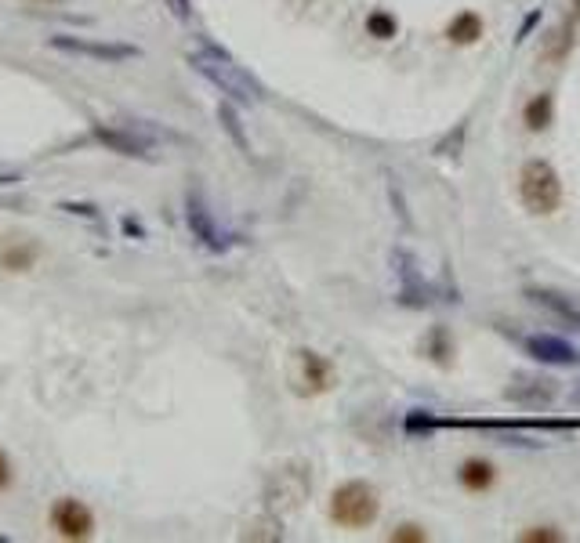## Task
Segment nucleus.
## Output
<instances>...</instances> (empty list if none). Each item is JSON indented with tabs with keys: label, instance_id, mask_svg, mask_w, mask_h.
<instances>
[{
	"label": "nucleus",
	"instance_id": "f257e3e1",
	"mask_svg": "<svg viewBox=\"0 0 580 543\" xmlns=\"http://www.w3.org/2000/svg\"><path fill=\"white\" fill-rule=\"evenodd\" d=\"M189 66H192L200 77H207L225 98H233V101H240V105L261 101L257 80L247 77V73L229 59V51H222V47H215V44H207L203 51H192V54H189Z\"/></svg>",
	"mask_w": 580,
	"mask_h": 543
},
{
	"label": "nucleus",
	"instance_id": "f03ea898",
	"mask_svg": "<svg viewBox=\"0 0 580 543\" xmlns=\"http://www.w3.org/2000/svg\"><path fill=\"white\" fill-rule=\"evenodd\" d=\"M519 199L522 207L537 214V217H548L562 207V178L559 171L551 167L548 159H526L522 171H519Z\"/></svg>",
	"mask_w": 580,
	"mask_h": 543
},
{
	"label": "nucleus",
	"instance_id": "7ed1b4c3",
	"mask_svg": "<svg viewBox=\"0 0 580 543\" xmlns=\"http://www.w3.org/2000/svg\"><path fill=\"white\" fill-rule=\"evenodd\" d=\"M381 515V497L371 482H341L334 493H331V518L341 525V529H366L374 525Z\"/></svg>",
	"mask_w": 580,
	"mask_h": 543
},
{
	"label": "nucleus",
	"instance_id": "20e7f679",
	"mask_svg": "<svg viewBox=\"0 0 580 543\" xmlns=\"http://www.w3.org/2000/svg\"><path fill=\"white\" fill-rule=\"evenodd\" d=\"M392 264H396V276H399V301L406 308H429V304H436L439 287H432L425 276H421V264H417V257L406 247L392 250Z\"/></svg>",
	"mask_w": 580,
	"mask_h": 543
},
{
	"label": "nucleus",
	"instance_id": "39448f33",
	"mask_svg": "<svg viewBox=\"0 0 580 543\" xmlns=\"http://www.w3.org/2000/svg\"><path fill=\"white\" fill-rule=\"evenodd\" d=\"M185 225H189V232H192V239H196L200 247H207V250L222 254V250L233 247V236L215 222V214H210L207 199H203L196 189L185 196Z\"/></svg>",
	"mask_w": 580,
	"mask_h": 543
},
{
	"label": "nucleus",
	"instance_id": "423d86ee",
	"mask_svg": "<svg viewBox=\"0 0 580 543\" xmlns=\"http://www.w3.org/2000/svg\"><path fill=\"white\" fill-rule=\"evenodd\" d=\"M331 388H334V366L320 352L301 348L294 355V392L315 399V395H323Z\"/></svg>",
	"mask_w": 580,
	"mask_h": 543
},
{
	"label": "nucleus",
	"instance_id": "0eeeda50",
	"mask_svg": "<svg viewBox=\"0 0 580 543\" xmlns=\"http://www.w3.org/2000/svg\"><path fill=\"white\" fill-rule=\"evenodd\" d=\"M51 529H55V536L62 539H91L94 536V515L87 511V504L73 500V497H62L51 504Z\"/></svg>",
	"mask_w": 580,
	"mask_h": 543
},
{
	"label": "nucleus",
	"instance_id": "6e6552de",
	"mask_svg": "<svg viewBox=\"0 0 580 543\" xmlns=\"http://www.w3.org/2000/svg\"><path fill=\"white\" fill-rule=\"evenodd\" d=\"M522 352L544 362V366H559V369H573L580 366V348L569 344L566 337H555V334H530V337H519Z\"/></svg>",
	"mask_w": 580,
	"mask_h": 543
},
{
	"label": "nucleus",
	"instance_id": "1a4fd4ad",
	"mask_svg": "<svg viewBox=\"0 0 580 543\" xmlns=\"http://www.w3.org/2000/svg\"><path fill=\"white\" fill-rule=\"evenodd\" d=\"M51 47L84 54V59H98V62H127L142 54L135 44H105V40H87V36H51Z\"/></svg>",
	"mask_w": 580,
	"mask_h": 543
},
{
	"label": "nucleus",
	"instance_id": "9d476101",
	"mask_svg": "<svg viewBox=\"0 0 580 543\" xmlns=\"http://www.w3.org/2000/svg\"><path fill=\"white\" fill-rule=\"evenodd\" d=\"M91 138L102 142L105 149L120 152V156H131V159H152V152H156V145L149 138H142L131 124H120V127H102V124H94L91 127Z\"/></svg>",
	"mask_w": 580,
	"mask_h": 543
},
{
	"label": "nucleus",
	"instance_id": "9b49d317",
	"mask_svg": "<svg viewBox=\"0 0 580 543\" xmlns=\"http://www.w3.org/2000/svg\"><path fill=\"white\" fill-rule=\"evenodd\" d=\"M526 301L551 312L555 319H562L566 326H573V330H580V301H573L569 294L562 290H551V287H526Z\"/></svg>",
	"mask_w": 580,
	"mask_h": 543
},
{
	"label": "nucleus",
	"instance_id": "f8f14e48",
	"mask_svg": "<svg viewBox=\"0 0 580 543\" xmlns=\"http://www.w3.org/2000/svg\"><path fill=\"white\" fill-rule=\"evenodd\" d=\"M504 399H511L519 406H530V409L548 406L555 399V380H548V377H519V385H511L504 392Z\"/></svg>",
	"mask_w": 580,
	"mask_h": 543
},
{
	"label": "nucleus",
	"instance_id": "ddd939ff",
	"mask_svg": "<svg viewBox=\"0 0 580 543\" xmlns=\"http://www.w3.org/2000/svg\"><path fill=\"white\" fill-rule=\"evenodd\" d=\"M573 44H576V36H573V22L566 19L562 26H555V29H548V33H544V40H541V54H537V59H541V62H548V66H559V62H566V59H569Z\"/></svg>",
	"mask_w": 580,
	"mask_h": 543
},
{
	"label": "nucleus",
	"instance_id": "4468645a",
	"mask_svg": "<svg viewBox=\"0 0 580 543\" xmlns=\"http://www.w3.org/2000/svg\"><path fill=\"white\" fill-rule=\"evenodd\" d=\"M483 33H486V26H483V15H479V12H461V15H453V19L446 22V40L457 44V47L479 44Z\"/></svg>",
	"mask_w": 580,
	"mask_h": 543
},
{
	"label": "nucleus",
	"instance_id": "2eb2a0df",
	"mask_svg": "<svg viewBox=\"0 0 580 543\" xmlns=\"http://www.w3.org/2000/svg\"><path fill=\"white\" fill-rule=\"evenodd\" d=\"M457 482L468 489V493H486V489H494V482H497V467H494L490 460L471 457V460H464V464H461Z\"/></svg>",
	"mask_w": 580,
	"mask_h": 543
},
{
	"label": "nucleus",
	"instance_id": "dca6fc26",
	"mask_svg": "<svg viewBox=\"0 0 580 543\" xmlns=\"http://www.w3.org/2000/svg\"><path fill=\"white\" fill-rule=\"evenodd\" d=\"M551 120H555V98H551V91H541V94H534L530 101H526V109H522L526 131L541 134V131L551 127Z\"/></svg>",
	"mask_w": 580,
	"mask_h": 543
},
{
	"label": "nucleus",
	"instance_id": "f3484780",
	"mask_svg": "<svg viewBox=\"0 0 580 543\" xmlns=\"http://www.w3.org/2000/svg\"><path fill=\"white\" fill-rule=\"evenodd\" d=\"M439 427V413L436 409H406L403 413V431L421 439V434H432Z\"/></svg>",
	"mask_w": 580,
	"mask_h": 543
},
{
	"label": "nucleus",
	"instance_id": "a211bd4d",
	"mask_svg": "<svg viewBox=\"0 0 580 543\" xmlns=\"http://www.w3.org/2000/svg\"><path fill=\"white\" fill-rule=\"evenodd\" d=\"M366 33H371L374 40H396L399 36V19L385 8H374L371 15H366Z\"/></svg>",
	"mask_w": 580,
	"mask_h": 543
},
{
	"label": "nucleus",
	"instance_id": "6ab92c4d",
	"mask_svg": "<svg viewBox=\"0 0 580 543\" xmlns=\"http://www.w3.org/2000/svg\"><path fill=\"white\" fill-rule=\"evenodd\" d=\"M218 120H222V127L229 131V138L240 145V152H247V156H250V142H247V134H243V127H240V117H236V109H233L229 101H222V105H218Z\"/></svg>",
	"mask_w": 580,
	"mask_h": 543
},
{
	"label": "nucleus",
	"instance_id": "aec40b11",
	"mask_svg": "<svg viewBox=\"0 0 580 543\" xmlns=\"http://www.w3.org/2000/svg\"><path fill=\"white\" fill-rule=\"evenodd\" d=\"M425 352L432 355V362H436V366H450L453 344H450V337H446V330H443V326H436V330L429 334V341H425Z\"/></svg>",
	"mask_w": 580,
	"mask_h": 543
},
{
	"label": "nucleus",
	"instance_id": "412c9836",
	"mask_svg": "<svg viewBox=\"0 0 580 543\" xmlns=\"http://www.w3.org/2000/svg\"><path fill=\"white\" fill-rule=\"evenodd\" d=\"M33 257H37V250L26 247V243H19V247H8L4 254H0V264L12 268V272H26L33 264Z\"/></svg>",
	"mask_w": 580,
	"mask_h": 543
},
{
	"label": "nucleus",
	"instance_id": "4be33fe9",
	"mask_svg": "<svg viewBox=\"0 0 580 543\" xmlns=\"http://www.w3.org/2000/svg\"><path fill=\"white\" fill-rule=\"evenodd\" d=\"M519 539H526V543H559V539H562V532H559V529H551V525H534V529H526Z\"/></svg>",
	"mask_w": 580,
	"mask_h": 543
},
{
	"label": "nucleus",
	"instance_id": "5701e85b",
	"mask_svg": "<svg viewBox=\"0 0 580 543\" xmlns=\"http://www.w3.org/2000/svg\"><path fill=\"white\" fill-rule=\"evenodd\" d=\"M388 539H392V543H425L429 532L421 529V525H399L396 532H388Z\"/></svg>",
	"mask_w": 580,
	"mask_h": 543
},
{
	"label": "nucleus",
	"instance_id": "b1692460",
	"mask_svg": "<svg viewBox=\"0 0 580 543\" xmlns=\"http://www.w3.org/2000/svg\"><path fill=\"white\" fill-rule=\"evenodd\" d=\"M537 26H541V8H537V12H530V15H526V19H522V26H519V33H515V40L522 44V40H526V36H530V33H534Z\"/></svg>",
	"mask_w": 580,
	"mask_h": 543
},
{
	"label": "nucleus",
	"instance_id": "393cba45",
	"mask_svg": "<svg viewBox=\"0 0 580 543\" xmlns=\"http://www.w3.org/2000/svg\"><path fill=\"white\" fill-rule=\"evenodd\" d=\"M12 460L4 457V453H0V493H4V489H12Z\"/></svg>",
	"mask_w": 580,
	"mask_h": 543
},
{
	"label": "nucleus",
	"instance_id": "a878e982",
	"mask_svg": "<svg viewBox=\"0 0 580 543\" xmlns=\"http://www.w3.org/2000/svg\"><path fill=\"white\" fill-rule=\"evenodd\" d=\"M62 210H69V214H80V217H91V222H98V210H94V207H84V203H62Z\"/></svg>",
	"mask_w": 580,
	"mask_h": 543
},
{
	"label": "nucleus",
	"instance_id": "bb28decb",
	"mask_svg": "<svg viewBox=\"0 0 580 543\" xmlns=\"http://www.w3.org/2000/svg\"><path fill=\"white\" fill-rule=\"evenodd\" d=\"M171 4H175V15L178 19H189V0H171Z\"/></svg>",
	"mask_w": 580,
	"mask_h": 543
},
{
	"label": "nucleus",
	"instance_id": "cd10ccee",
	"mask_svg": "<svg viewBox=\"0 0 580 543\" xmlns=\"http://www.w3.org/2000/svg\"><path fill=\"white\" fill-rule=\"evenodd\" d=\"M569 22H580V0H569Z\"/></svg>",
	"mask_w": 580,
	"mask_h": 543
},
{
	"label": "nucleus",
	"instance_id": "c85d7f7f",
	"mask_svg": "<svg viewBox=\"0 0 580 543\" xmlns=\"http://www.w3.org/2000/svg\"><path fill=\"white\" fill-rule=\"evenodd\" d=\"M26 4H62V0H26Z\"/></svg>",
	"mask_w": 580,
	"mask_h": 543
},
{
	"label": "nucleus",
	"instance_id": "c756f323",
	"mask_svg": "<svg viewBox=\"0 0 580 543\" xmlns=\"http://www.w3.org/2000/svg\"><path fill=\"white\" fill-rule=\"evenodd\" d=\"M576 399H580V388H576Z\"/></svg>",
	"mask_w": 580,
	"mask_h": 543
}]
</instances>
